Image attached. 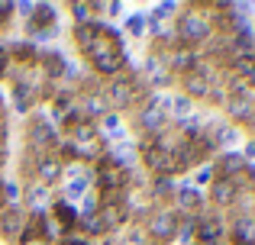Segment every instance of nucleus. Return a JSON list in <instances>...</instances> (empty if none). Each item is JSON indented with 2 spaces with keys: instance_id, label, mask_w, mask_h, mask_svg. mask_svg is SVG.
Instances as JSON below:
<instances>
[{
  "instance_id": "0eeeda50",
  "label": "nucleus",
  "mask_w": 255,
  "mask_h": 245,
  "mask_svg": "<svg viewBox=\"0 0 255 245\" xmlns=\"http://www.w3.org/2000/svg\"><path fill=\"white\" fill-rule=\"evenodd\" d=\"M3 203H6V200H3V187H0V207H3Z\"/></svg>"
},
{
  "instance_id": "423d86ee",
  "label": "nucleus",
  "mask_w": 255,
  "mask_h": 245,
  "mask_svg": "<svg viewBox=\"0 0 255 245\" xmlns=\"http://www.w3.org/2000/svg\"><path fill=\"white\" fill-rule=\"evenodd\" d=\"M243 158H246V164H249L252 158H255V139H249V142H246V149H243Z\"/></svg>"
},
{
  "instance_id": "f257e3e1",
  "label": "nucleus",
  "mask_w": 255,
  "mask_h": 245,
  "mask_svg": "<svg viewBox=\"0 0 255 245\" xmlns=\"http://www.w3.org/2000/svg\"><path fill=\"white\" fill-rule=\"evenodd\" d=\"M178 226H181V213L168 203H155V207L145 213V226L142 233L149 236L152 245H168L178 239Z\"/></svg>"
},
{
  "instance_id": "f03ea898",
  "label": "nucleus",
  "mask_w": 255,
  "mask_h": 245,
  "mask_svg": "<svg viewBox=\"0 0 255 245\" xmlns=\"http://www.w3.org/2000/svg\"><path fill=\"white\" fill-rule=\"evenodd\" d=\"M117 245H152V242H149V236L142 233V226H126L123 233H120Z\"/></svg>"
},
{
  "instance_id": "39448f33",
  "label": "nucleus",
  "mask_w": 255,
  "mask_h": 245,
  "mask_svg": "<svg viewBox=\"0 0 255 245\" xmlns=\"http://www.w3.org/2000/svg\"><path fill=\"white\" fill-rule=\"evenodd\" d=\"M58 245H94V239H87L84 233H78V229H75V233H65Z\"/></svg>"
},
{
  "instance_id": "7ed1b4c3",
  "label": "nucleus",
  "mask_w": 255,
  "mask_h": 245,
  "mask_svg": "<svg viewBox=\"0 0 255 245\" xmlns=\"http://www.w3.org/2000/svg\"><path fill=\"white\" fill-rule=\"evenodd\" d=\"M213 181H217V168H213L210 162H207V164H197V168H194V184H197V187H210Z\"/></svg>"
},
{
  "instance_id": "20e7f679",
  "label": "nucleus",
  "mask_w": 255,
  "mask_h": 245,
  "mask_svg": "<svg viewBox=\"0 0 255 245\" xmlns=\"http://www.w3.org/2000/svg\"><path fill=\"white\" fill-rule=\"evenodd\" d=\"M126 32L132 39H142L145 36V13H136V16H126Z\"/></svg>"
}]
</instances>
